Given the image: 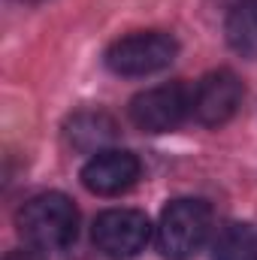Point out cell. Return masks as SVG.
Wrapping results in <instances>:
<instances>
[{
	"mask_svg": "<svg viewBox=\"0 0 257 260\" xmlns=\"http://www.w3.org/2000/svg\"><path fill=\"white\" fill-rule=\"evenodd\" d=\"M94 245L109 260H130L145 251L151 239V221L139 209H106L94 221Z\"/></svg>",
	"mask_w": 257,
	"mask_h": 260,
	"instance_id": "4",
	"label": "cell"
},
{
	"mask_svg": "<svg viewBox=\"0 0 257 260\" xmlns=\"http://www.w3.org/2000/svg\"><path fill=\"white\" fill-rule=\"evenodd\" d=\"M18 230L27 245H37L43 251L67 248L79 233V209L70 197L58 191L37 194L21 206Z\"/></svg>",
	"mask_w": 257,
	"mask_h": 260,
	"instance_id": "1",
	"label": "cell"
},
{
	"mask_svg": "<svg viewBox=\"0 0 257 260\" xmlns=\"http://www.w3.org/2000/svg\"><path fill=\"white\" fill-rule=\"evenodd\" d=\"M6 260H46V254H43V248H37V245H24V248L9 251Z\"/></svg>",
	"mask_w": 257,
	"mask_h": 260,
	"instance_id": "11",
	"label": "cell"
},
{
	"mask_svg": "<svg viewBox=\"0 0 257 260\" xmlns=\"http://www.w3.org/2000/svg\"><path fill=\"white\" fill-rule=\"evenodd\" d=\"M227 43L236 55L257 58V0H236L227 24H224Z\"/></svg>",
	"mask_w": 257,
	"mask_h": 260,
	"instance_id": "9",
	"label": "cell"
},
{
	"mask_svg": "<svg viewBox=\"0 0 257 260\" xmlns=\"http://www.w3.org/2000/svg\"><path fill=\"white\" fill-rule=\"evenodd\" d=\"M115 136H118L115 118L100 109H82V112L70 115L64 124V142L79 154H97Z\"/></svg>",
	"mask_w": 257,
	"mask_h": 260,
	"instance_id": "8",
	"label": "cell"
},
{
	"mask_svg": "<svg viewBox=\"0 0 257 260\" xmlns=\"http://www.w3.org/2000/svg\"><path fill=\"white\" fill-rule=\"evenodd\" d=\"M179 55V43L173 34H164V30H139V34H130L115 40L109 49H106V67L115 73V76H151V73H160L176 61Z\"/></svg>",
	"mask_w": 257,
	"mask_h": 260,
	"instance_id": "3",
	"label": "cell"
},
{
	"mask_svg": "<svg viewBox=\"0 0 257 260\" xmlns=\"http://www.w3.org/2000/svg\"><path fill=\"white\" fill-rule=\"evenodd\" d=\"M242 97H245V88H242V79L233 70H212L194 88L191 112L200 124L221 127L239 112Z\"/></svg>",
	"mask_w": 257,
	"mask_h": 260,
	"instance_id": "6",
	"label": "cell"
},
{
	"mask_svg": "<svg viewBox=\"0 0 257 260\" xmlns=\"http://www.w3.org/2000/svg\"><path fill=\"white\" fill-rule=\"evenodd\" d=\"M139 157L124 148H103L88 157L82 167V185L97 197H118L127 194L139 182Z\"/></svg>",
	"mask_w": 257,
	"mask_h": 260,
	"instance_id": "7",
	"label": "cell"
},
{
	"mask_svg": "<svg viewBox=\"0 0 257 260\" xmlns=\"http://www.w3.org/2000/svg\"><path fill=\"white\" fill-rule=\"evenodd\" d=\"M130 121L145 133H170L176 130L185 115L191 112V94L185 85H157L142 94H136L127 106Z\"/></svg>",
	"mask_w": 257,
	"mask_h": 260,
	"instance_id": "5",
	"label": "cell"
},
{
	"mask_svg": "<svg viewBox=\"0 0 257 260\" xmlns=\"http://www.w3.org/2000/svg\"><path fill=\"white\" fill-rule=\"evenodd\" d=\"M212 230V209L206 200H173L157 221V248L167 260H191Z\"/></svg>",
	"mask_w": 257,
	"mask_h": 260,
	"instance_id": "2",
	"label": "cell"
},
{
	"mask_svg": "<svg viewBox=\"0 0 257 260\" xmlns=\"http://www.w3.org/2000/svg\"><path fill=\"white\" fill-rule=\"evenodd\" d=\"M212 260H257V230L251 224H227L212 245Z\"/></svg>",
	"mask_w": 257,
	"mask_h": 260,
	"instance_id": "10",
	"label": "cell"
}]
</instances>
